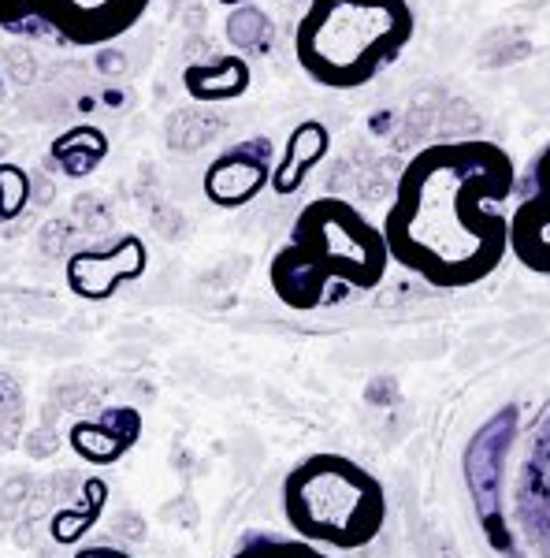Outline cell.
I'll return each mask as SVG.
<instances>
[{"mask_svg": "<svg viewBox=\"0 0 550 558\" xmlns=\"http://www.w3.org/2000/svg\"><path fill=\"white\" fill-rule=\"evenodd\" d=\"M146 417L134 407H105L94 417H83L68 428V447L75 458H83L94 470L120 465L142 439Z\"/></svg>", "mask_w": 550, "mask_h": 558, "instance_id": "9", "label": "cell"}, {"mask_svg": "<svg viewBox=\"0 0 550 558\" xmlns=\"http://www.w3.org/2000/svg\"><path fill=\"white\" fill-rule=\"evenodd\" d=\"M517 165L499 142L457 138L405 160L380 223L387 254L431 287H473L510 254Z\"/></svg>", "mask_w": 550, "mask_h": 558, "instance_id": "1", "label": "cell"}, {"mask_svg": "<svg viewBox=\"0 0 550 558\" xmlns=\"http://www.w3.org/2000/svg\"><path fill=\"white\" fill-rule=\"evenodd\" d=\"M510 254L550 279V142L531 160L525 197L510 213Z\"/></svg>", "mask_w": 550, "mask_h": 558, "instance_id": "8", "label": "cell"}, {"mask_svg": "<svg viewBox=\"0 0 550 558\" xmlns=\"http://www.w3.org/2000/svg\"><path fill=\"white\" fill-rule=\"evenodd\" d=\"M30 205V175L15 160H0V223L20 220Z\"/></svg>", "mask_w": 550, "mask_h": 558, "instance_id": "15", "label": "cell"}, {"mask_svg": "<svg viewBox=\"0 0 550 558\" xmlns=\"http://www.w3.org/2000/svg\"><path fill=\"white\" fill-rule=\"evenodd\" d=\"M231 558H331L323 547L305 544L297 536H276V533H249L234 544Z\"/></svg>", "mask_w": 550, "mask_h": 558, "instance_id": "14", "label": "cell"}, {"mask_svg": "<svg viewBox=\"0 0 550 558\" xmlns=\"http://www.w3.org/2000/svg\"><path fill=\"white\" fill-rule=\"evenodd\" d=\"M283 518L305 544L360 551L387 525V488L354 458L309 454L283 481Z\"/></svg>", "mask_w": 550, "mask_h": 558, "instance_id": "4", "label": "cell"}, {"mask_svg": "<svg viewBox=\"0 0 550 558\" xmlns=\"http://www.w3.org/2000/svg\"><path fill=\"white\" fill-rule=\"evenodd\" d=\"M331 153V131L320 120H302L297 128L286 134V146L276 157L272 183L268 191L279 197H291L302 191V183L320 168V160Z\"/></svg>", "mask_w": 550, "mask_h": 558, "instance_id": "10", "label": "cell"}, {"mask_svg": "<svg viewBox=\"0 0 550 558\" xmlns=\"http://www.w3.org/2000/svg\"><path fill=\"white\" fill-rule=\"evenodd\" d=\"M152 0H0V31L12 38L101 49L146 20Z\"/></svg>", "mask_w": 550, "mask_h": 558, "instance_id": "5", "label": "cell"}, {"mask_svg": "<svg viewBox=\"0 0 550 558\" xmlns=\"http://www.w3.org/2000/svg\"><path fill=\"white\" fill-rule=\"evenodd\" d=\"M52 165L60 168L68 179H86L89 172L101 168V160L108 157V134L94 123H83V128H71L60 138H52L49 146Z\"/></svg>", "mask_w": 550, "mask_h": 558, "instance_id": "12", "label": "cell"}, {"mask_svg": "<svg viewBox=\"0 0 550 558\" xmlns=\"http://www.w3.org/2000/svg\"><path fill=\"white\" fill-rule=\"evenodd\" d=\"M108 507V484L101 476H89L83 484V492H78V502L75 507H64L52 514V539H57L60 547H75L83 544L89 536V529L101 521Z\"/></svg>", "mask_w": 550, "mask_h": 558, "instance_id": "13", "label": "cell"}, {"mask_svg": "<svg viewBox=\"0 0 550 558\" xmlns=\"http://www.w3.org/2000/svg\"><path fill=\"white\" fill-rule=\"evenodd\" d=\"M276 168V146L268 134H254L242 138L209 160L201 175V194L209 197L216 209H246L249 202H257L272 183Z\"/></svg>", "mask_w": 550, "mask_h": 558, "instance_id": "7", "label": "cell"}, {"mask_svg": "<svg viewBox=\"0 0 550 558\" xmlns=\"http://www.w3.org/2000/svg\"><path fill=\"white\" fill-rule=\"evenodd\" d=\"M254 71H249L246 57L231 52V57H212L201 64H191L183 71V89L191 101L212 105V101H239L249 94Z\"/></svg>", "mask_w": 550, "mask_h": 558, "instance_id": "11", "label": "cell"}, {"mask_svg": "<svg viewBox=\"0 0 550 558\" xmlns=\"http://www.w3.org/2000/svg\"><path fill=\"white\" fill-rule=\"evenodd\" d=\"M410 0H309L294 26V60L323 89H360L410 49Z\"/></svg>", "mask_w": 550, "mask_h": 558, "instance_id": "3", "label": "cell"}, {"mask_svg": "<svg viewBox=\"0 0 550 558\" xmlns=\"http://www.w3.org/2000/svg\"><path fill=\"white\" fill-rule=\"evenodd\" d=\"M228 41L234 49H265L272 41V23L257 8H239L228 15Z\"/></svg>", "mask_w": 550, "mask_h": 558, "instance_id": "16", "label": "cell"}, {"mask_svg": "<svg viewBox=\"0 0 550 558\" xmlns=\"http://www.w3.org/2000/svg\"><path fill=\"white\" fill-rule=\"evenodd\" d=\"M75 558H134L127 547H112V544H89V547H78Z\"/></svg>", "mask_w": 550, "mask_h": 558, "instance_id": "17", "label": "cell"}, {"mask_svg": "<svg viewBox=\"0 0 550 558\" xmlns=\"http://www.w3.org/2000/svg\"><path fill=\"white\" fill-rule=\"evenodd\" d=\"M387 242L354 202L313 197L294 216L291 239L268 260V287L286 310L317 313L350 294H368L387 276Z\"/></svg>", "mask_w": 550, "mask_h": 558, "instance_id": "2", "label": "cell"}, {"mask_svg": "<svg viewBox=\"0 0 550 558\" xmlns=\"http://www.w3.org/2000/svg\"><path fill=\"white\" fill-rule=\"evenodd\" d=\"M146 272H149V246H146V239L134 235V231L112 239L108 246L75 250L64 265L68 291L83 302L115 299L120 287L138 283Z\"/></svg>", "mask_w": 550, "mask_h": 558, "instance_id": "6", "label": "cell"}, {"mask_svg": "<svg viewBox=\"0 0 550 558\" xmlns=\"http://www.w3.org/2000/svg\"><path fill=\"white\" fill-rule=\"evenodd\" d=\"M220 4H231L234 8V4H242V0H220Z\"/></svg>", "mask_w": 550, "mask_h": 558, "instance_id": "18", "label": "cell"}]
</instances>
